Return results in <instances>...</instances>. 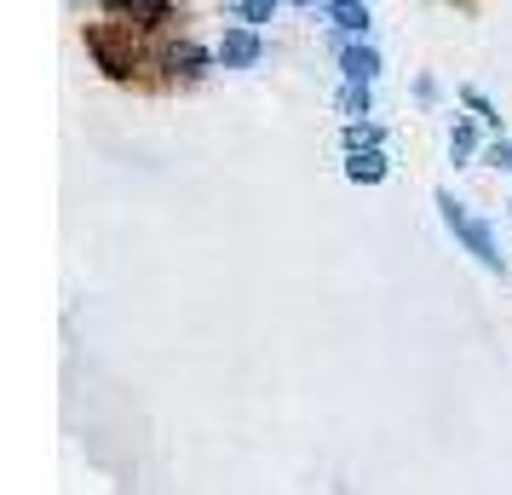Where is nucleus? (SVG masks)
Instances as JSON below:
<instances>
[{"label":"nucleus","instance_id":"obj_1","mask_svg":"<svg viewBox=\"0 0 512 495\" xmlns=\"http://www.w3.org/2000/svg\"><path fill=\"white\" fill-rule=\"evenodd\" d=\"M432 202H438L443 225H449V236H455V242H461L466 254H472V260L484 265L489 277H507V254H501V242H495V231H489L484 219H478V213L466 208V202H455V196H449V190H438V196H432Z\"/></svg>","mask_w":512,"mask_h":495},{"label":"nucleus","instance_id":"obj_2","mask_svg":"<svg viewBox=\"0 0 512 495\" xmlns=\"http://www.w3.org/2000/svg\"><path fill=\"white\" fill-rule=\"evenodd\" d=\"M340 150H346V179L351 185H380L392 162H386V133H380V121H357L340 133Z\"/></svg>","mask_w":512,"mask_h":495},{"label":"nucleus","instance_id":"obj_3","mask_svg":"<svg viewBox=\"0 0 512 495\" xmlns=\"http://www.w3.org/2000/svg\"><path fill=\"white\" fill-rule=\"evenodd\" d=\"M334 64H340V87H369L380 81V47L374 41H346L334 47Z\"/></svg>","mask_w":512,"mask_h":495},{"label":"nucleus","instance_id":"obj_4","mask_svg":"<svg viewBox=\"0 0 512 495\" xmlns=\"http://www.w3.org/2000/svg\"><path fill=\"white\" fill-rule=\"evenodd\" d=\"M317 18H328L334 47H346V41H369V6H357V0H328V6H317Z\"/></svg>","mask_w":512,"mask_h":495},{"label":"nucleus","instance_id":"obj_5","mask_svg":"<svg viewBox=\"0 0 512 495\" xmlns=\"http://www.w3.org/2000/svg\"><path fill=\"white\" fill-rule=\"evenodd\" d=\"M259 58H265V41L254 29H225V41H219V64L225 70H254Z\"/></svg>","mask_w":512,"mask_h":495},{"label":"nucleus","instance_id":"obj_6","mask_svg":"<svg viewBox=\"0 0 512 495\" xmlns=\"http://www.w3.org/2000/svg\"><path fill=\"white\" fill-rule=\"evenodd\" d=\"M472 150H478V121L455 116V127H449V156H455V162H466Z\"/></svg>","mask_w":512,"mask_h":495},{"label":"nucleus","instance_id":"obj_7","mask_svg":"<svg viewBox=\"0 0 512 495\" xmlns=\"http://www.w3.org/2000/svg\"><path fill=\"white\" fill-rule=\"evenodd\" d=\"M461 104L472 110V121H478V127H495V133H501V110H495L478 87H461Z\"/></svg>","mask_w":512,"mask_h":495},{"label":"nucleus","instance_id":"obj_8","mask_svg":"<svg viewBox=\"0 0 512 495\" xmlns=\"http://www.w3.org/2000/svg\"><path fill=\"white\" fill-rule=\"evenodd\" d=\"M277 6H265V0H236L231 6V18H242V29H254V24H265Z\"/></svg>","mask_w":512,"mask_h":495},{"label":"nucleus","instance_id":"obj_9","mask_svg":"<svg viewBox=\"0 0 512 495\" xmlns=\"http://www.w3.org/2000/svg\"><path fill=\"white\" fill-rule=\"evenodd\" d=\"M484 162H489V167H501V173H512V139H507V133L484 144Z\"/></svg>","mask_w":512,"mask_h":495}]
</instances>
